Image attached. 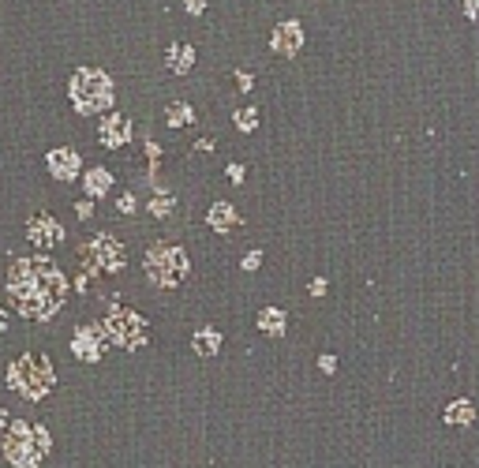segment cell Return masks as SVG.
Wrapping results in <instances>:
<instances>
[{"mask_svg":"<svg viewBox=\"0 0 479 468\" xmlns=\"http://www.w3.org/2000/svg\"><path fill=\"white\" fill-rule=\"evenodd\" d=\"M8 300L23 319L46 322L68 300V277L60 274V266L49 255L15 259L12 270H8Z\"/></svg>","mask_w":479,"mask_h":468,"instance_id":"1","label":"cell"},{"mask_svg":"<svg viewBox=\"0 0 479 468\" xmlns=\"http://www.w3.org/2000/svg\"><path fill=\"white\" fill-rule=\"evenodd\" d=\"M68 97H71V109L79 116H97V113H113V102H116V86L109 79V71L102 68H75L71 83H68Z\"/></svg>","mask_w":479,"mask_h":468,"instance_id":"2","label":"cell"},{"mask_svg":"<svg viewBox=\"0 0 479 468\" xmlns=\"http://www.w3.org/2000/svg\"><path fill=\"white\" fill-rule=\"evenodd\" d=\"M143 270H146V277L154 281V285H161V289H180L183 281H188V274H191V259H188V252H183L180 244L158 240V244L146 247Z\"/></svg>","mask_w":479,"mask_h":468,"instance_id":"3","label":"cell"},{"mask_svg":"<svg viewBox=\"0 0 479 468\" xmlns=\"http://www.w3.org/2000/svg\"><path fill=\"white\" fill-rule=\"evenodd\" d=\"M79 263H83V270L90 277H97V274H120V270L127 266V252H124V244H120L116 236L97 233V236H90V240L79 247Z\"/></svg>","mask_w":479,"mask_h":468,"instance_id":"4","label":"cell"},{"mask_svg":"<svg viewBox=\"0 0 479 468\" xmlns=\"http://www.w3.org/2000/svg\"><path fill=\"white\" fill-rule=\"evenodd\" d=\"M102 333H105V341L109 345H120V348H139V345H146V337H150V326L146 319L139 311L132 308H113L102 319Z\"/></svg>","mask_w":479,"mask_h":468,"instance_id":"5","label":"cell"},{"mask_svg":"<svg viewBox=\"0 0 479 468\" xmlns=\"http://www.w3.org/2000/svg\"><path fill=\"white\" fill-rule=\"evenodd\" d=\"M12 386H15L23 397H30V401L41 397V394L53 386L49 360H46V356H23V360L12 367Z\"/></svg>","mask_w":479,"mask_h":468,"instance_id":"6","label":"cell"},{"mask_svg":"<svg viewBox=\"0 0 479 468\" xmlns=\"http://www.w3.org/2000/svg\"><path fill=\"white\" fill-rule=\"evenodd\" d=\"M27 240L38 247V252H53L60 240H64V228L53 214H34L27 221Z\"/></svg>","mask_w":479,"mask_h":468,"instance_id":"7","label":"cell"},{"mask_svg":"<svg viewBox=\"0 0 479 468\" xmlns=\"http://www.w3.org/2000/svg\"><path fill=\"white\" fill-rule=\"evenodd\" d=\"M4 450H8V457H12V464L30 468V464H38V457H41L46 446H30V427L15 423L12 434H8V442H4Z\"/></svg>","mask_w":479,"mask_h":468,"instance_id":"8","label":"cell"},{"mask_svg":"<svg viewBox=\"0 0 479 468\" xmlns=\"http://www.w3.org/2000/svg\"><path fill=\"white\" fill-rule=\"evenodd\" d=\"M46 169H49V177L68 184L83 172V158H79V150H71V146H53L46 154Z\"/></svg>","mask_w":479,"mask_h":468,"instance_id":"9","label":"cell"},{"mask_svg":"<svg viewBox=\"0 0 479 468\" xmlns=\"http://www.w3.org/2000/svg\"><path fill=\"white\" fill-rule=\"evenodd\" d=\"M270 49L281 53V57H296V53L303 49V27L296 23V19H281V23L274 27V34H270Z\"/></svg>","mask_w":479,"mask_h":468,"instance_id":"10","label":"cell"},{"mask_svg":"<svg viewBox=\"0 0 479 468\" xmlns=\"http://www.w3.org/2000/svg\"><path fill=\"white\" fill-rule=\"evenodd\" d=\"M97 139H102L105 150H120L132 143V116L124 113H109L102 121V132H97Z\"/></svg>","mask_w":479,"mask_h":468,"instance_id":"11","label":"cell"},{"mask_svg":"<svg viewBox=\"0 0 479 468\" xmlns=\"http://www.w3.org/2000/svg\"><path fill=\"white\" fill-rule=\"evenodd\" d=\"M102 341H105L102 326H79V330H75V356L97 364L102 360Z\"/></svg>","mask_w":479,"mask_h":468,"instance_id":"12","label":"cell"},{"mask_svg":"<svg viewBox=\"0 0 479 468\" xmlns=\"http://www.w3.org/2000/svg\"><path fill=\"white\" fill-rule=\"evenodd\" d=\"M195 60H199V53H195V46H188V41H169L165 49V68L172 75H188L195 68Z\"/></svg>","mask_w":479,"mask_h":468,"instance_id":"13","label":"cell"},{"mask_svg":"<svg viewBox=\"0 0 479 468\" xmlns=\"http://www.w3.org/2000/svg\"><path fill=\"white\" fill-rule=\"evenodd\" d=\"M206 221H210L214 233H232V228L240 225V214H236L232 202H214L210 214H206Z\"/></svg>","mask_w":479,"mask_h":468,"instance_id":"14","label":"cell"},{"mask_svg":"<svg viewBox=\"0 0 479 468\" xmlns=\"http://www.w3.org/2000/svg\"><path fill=\"white\" fill-rule=\"evenodd\" d=\"M83 184H86V195H90V199H102V195L113 191V172L102 169V165H94V169L83 177Z\"/></svg>","mask_w":479,"mask_h":468,"instance_id":"15","label":"cell"},{"mask_svg":"<svg viewBox=\"0 0 479 468\" xmlns=\"http://www.w3.org/2000/svg\"><path fill=\"white\" fill-rule=\"evenodd\" d=\"M191 341H195V352L199 356H217L221 352V330H214V326H199Z\"/></svg>","mask_w":479,"mask_h":468,"instance_id":"16","label":"cell"},{"mask_svg":"<svg viewBox=\"0 0 479 468\" xmlns=\"http://www.w3.org/2000/svg\"><path fill=\"white\" fill-rule=\"evenodd\" d=\"M146 210L150 217H158V221H165V217L176 210V195H172L169 188H158V191H150V202H146Z\"/></svg>","mask_w":479,"mask_h":468,"instance_id":"17","label":"cell"},{"mask_svg":"<svg viewBox=\"0 0 479 468\" xmlns=\"http://www.w3.org/2000/svg\"><path fill=\"white\" fill-rule=\"evenodd\" d=\"M165 124H169V128H191V124H195V109H191L188 102H172V105L165 109Z\"/></svg>","mask_w":479,"mask_h":468,"instance_id":"18","label":"cell"},{"mask_svg":"<svg viewBox=\"0 0 479 468\" xmlns=\"http://www.w3.org/2000/svg\"><path fill=\"white\" fill-rule=\"evenodd\" d=\"M258 330L270 333V337H281V333H285V311H277V308L258 311Z\"/></svg>","mask_w":479,"mask_h":468,"instance_id":"19","label":"cell"},{"mask_svg":"<svg viewBox=\"0 0 479 468\" xmlns=\"http://www.w3.org/2000/svg\"><path fill=\"white\" fill-rule=\"evenodd\" d=\"M232 124L240 128V132H255V128H258V109H255V105L236 109V113H232Z\"/></svg>","mask_w":479,"mask_h":468,"instance_id":"20","label":"cell"},{"mask_svg":"<svg viewBox=\"0 0 479 468\" xmlns=\"http://www.w3.org/2000/svg\"><path fill=\"white\" fill-rule=\"evenodd\" d=\"M445 420H450V423H472L475 420V408L468 405V401H457V405L445 408Z\"/></svg>","mask_w":479,"mask_h":468,"instance_id":"21","label":"cell"},{"mask_svg":"<svg viewBox=\"0 0 479 468\" xmlns=\"http://www.w3.org/2000/svg\"><path fill=\"white\" fill-rule=\"evenodd\" d=\"M116 210H120V214H135V210H139V199H135L132 191H124V195L116 199Z\"/></svg>","mask_w":479,"mask_h":468,"instance_id":"22","label":"cell"},{"mask_svg":"<svg viewBox=\"0 0 479 468\" xmlns=\"http://www.w3.org/2000/svg\"><path fill=\"white\" fill-rule=\"evenodd\" d=\"M183 12H188V15H202L206 12V0H183Z\"/></svg>","mask_w":479,"mask_h":468,"instance_id":"23","label":"cell"},{"mask_svg":"<svg viewBox=\"0 0 479 468\" xmlns=\"http://www.w3.org/2000/svg\"><path fill=\"white\" fill-rule=\"evenodd\" d=\"M236 86H240V90H251V86H255V79H251V75H247V71H236Z\"/></svg>","mask_w":479,"mask_h":468,"instance_id":"24","label":"cell"},{"mask_svg":"<svg viewBox=\"0 0 479 468\" xmlns=\"http://www.w3.org/2000/svg\"><path fill=\"white\" fill-rule=\"evenodd\" d=\"M225 177L232 180V184H240V180L247 177V172H244V165H228V169H225Z\"/></svg>","mask_w":479,"mask_h":468,"instance_id":"25","label":"cell"},{"mask_svg":"<svg viewBox=\"0 0 479 468\" xmlns=\"http://www.w3.org/2000/svg\"><path fill=\"white\" fill-rule=\"evenodd\" d=\"M258 263H263V255H258V252H247L244 255V270H258Z\"/></svg>","mask_w":479,"mask_h":468,"instance_id":"26","label":"cell"},{"mask_svg":"<svg viewBox=\"0 0 479 468\" xmlns=\"http://www.w3.org/2000/svg\"><path fill=\"white\" fill-rule=\"evenodd\" d=\"M75 214H79V217H83V221H86V217H90V214H94V206H90V202H86V199H83V202H75Z\"/></svg>","mask_w":479,"mask_h":468,"instance_id":"27","label":"cell"},{"mask_svg":"<svg viewBox=\"0 0 479 468\" xmlns=\"http://www.w3.org/2000/svg\"><path fill=\"white\" fill-rule=\"evenodd\" d=\"M322 292H326V281L314 277V281H311V296H322Z\"/></svg>","mask_w":479,"mask_h":468,"instance_id":"28","label":"cell"},{"mask_svg":"<svg viewBox=\"0 0 479 468\" xmlns=\"http://www.w3.org/2000/svg\"><path fill=\"white\" fill-rule=\"evenodd\" d=\"M464 8H468V19H479V0H464Z\"/></svg>","mask_w":479,"mask_h":468,"instance_id":"29","label":"cell"},{"mask_svg":"<svg viewBox=\"0 0 479 468\" xmlns=\"http://www.w3.org/2000/svg\"><path fill=\"white\" fill-rule=\"evenodd\" d=\"M319 364H322V371H333V367H337V360H333V356H322Z\"/></svg>","mask_w":479,"mask_h":468,"instance_id":"30","label":"cell"},{"mask_svg":"<svg viewBox=\"0 0 479 468\" xmlns=\"http://www.w3.org/2000/svg\"><path fill=\"white\" fill-rule=\"evenodd\" d=\"M4 326H8V319H4V311H0V330H4Z\"/></svg>","mask_w":479,"mask_h":468,"instance_id":"31","label":"cell"}]
</instances>
